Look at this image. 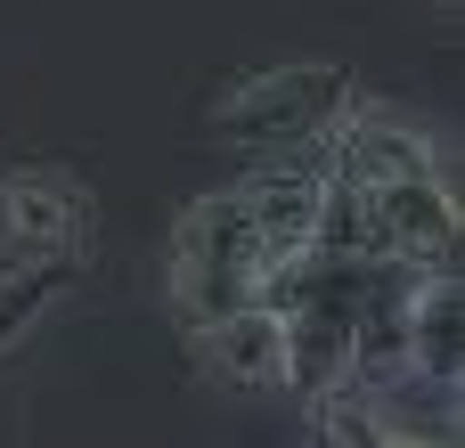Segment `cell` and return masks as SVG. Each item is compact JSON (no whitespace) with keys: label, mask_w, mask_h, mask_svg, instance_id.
I'll use <instances>...</instances> for the list:
<instances>
[{"label":"cell","mask_w":465,"mask_h":448,"mask_svg":"<svg viewBox=\"0 0 465 448\" xmlns=\"http://www.w3.org/2000/svg\"><path fill=\"white\" fill-rule=\"evenodd\" d=\"M278 278H286V253L262 237V220L245 212L237 188L196 196V204L172 220L163 286H172V318H180V335H196L204 318L237 310V302H270Z\"/></svg>","instance_id":"1"},{"label":"cell","mask_w":465,"mask_h":448,"mask_svg":"<svg viewBox=\"0 0 465 448\" xmlns=\"http://www.w3.org/2000/svg\"><path fill=\"white\" fill-rule=\"evenodd\" d=\"M319 245H343L376 269H450L458 261V188H450V171L335 188Z\"/></svg>","instance_id":"2"},{"label":"cell","mask_w":465,"mask_h":448,"mask_svg":"<svg viewBox=\"0 0 465 448\" xmlns=\"http://www.w3.org/2000/svg\"><path fill=\"white\" fill-rule=\"evenodd\" d=\"M351 98H360V82L343 65H319V57L253 65L204 106V131L229 139V147H253V155H294V147H319L343 122Z\"/></svg>","instance_id":"3"},{"label":"cell","mask_w":465,"mask_h":448,"mask_svg":"<svg viewBox=\"0 0 465 448\" xmlns=\"http://www.w3.org/2000/svg\"><path fill=\"white\" fill-rule=\"evenodd\" d=\"M98 245V196L57 163H8L0 171V261H74L90 269Z\"/></svg>","instance_id":"4"},{"label":"cell","mask_w":465,"mask_h":448,"mask_svg":"<svg viewBox=\"0 0 465 448\" xmlns=\"http://www.w3.org/2000/svg\"><path fill=\"white\" fill-rule=\"evenodd\" d=\"M327 163L335 188H376V180H417V171H450V147L433 122L401 114V106H376L368 90L343 106V122L311 147Z\"/></svg>","instance_id":"5"},{"label":"cell","mask_w":465,"mask_h":448,"mask_svg":"<svg viewBox=\"0 0 465 448\" xmlns=\"http://www.w3.org/2000/svg\"><path fill=\"white\" fill-rule=\"evenodd\" d=\"M196 367L229 392H286V318L278 302H237L188 335Z\"/></svg>","instance_id":"6"},{"label":"cell","mask_w":465,"mask_h":448,"mask_svg":"<svg viewBox=\"0 0 465 448\" xmlns=\"http://www.w3.org/2000/svg\"><path fill=\"white\" fill-rule=\"evenodd\" d=\"M74 278H82L74 261H8V269H0V351H16V343L49 318V302H65Z\"/></svg>","instance_id":"7"}]
</instances>
